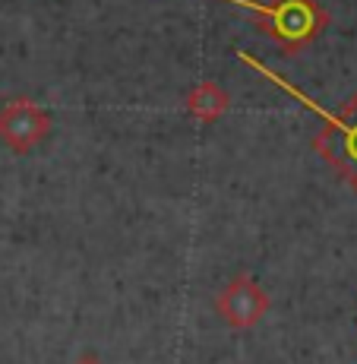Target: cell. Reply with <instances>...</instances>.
Returning <instances> with one entry per match:
<instances>
[{
  "instance_id": "cell-1",
  "label": "cell",
  "mask_w": 357,
  "mask_h": 364,
  "mask_svg": "<svg viewBox=\"0 0 357 364\" xmlns=\"http://www.w3.org/2000/svg\"><path fill=\"white\" fill-rule=\"evenodd\" d=\"M237 60L241 64H247V67H253L256 73L263 76V80H269V82H275L278 89H285L288 95H294L304 108H310L313 114L323 121V127H319V133L313 136V149L319 152V159L332 168L335 174H339L341 181H348L351 184V191L357 193V92L348 99V105L341 111H326V108H319L317 102L310 99L307 92H300L294 82L288 80H282V76L275 73L272 67H265L260 58H253L250 51H237Z\"/></svg>"
},
{
  "instance_id": "cell-3",
  "label": "cell",
  "mask_w": 357,
  "mask_h": 364,
  "mask_svg": "<svg viewBox=\"0 0 357 364\" xmlns=\"http://www.w3.org/2000/svg\"><path fill=\"white\" fill-rule=\"evenodd\" d=\"M48 133H51V114L38 102L16 95L0 108V139L16 156L38 149L48 139Z\"/></svg>"
},
{
  "instance_id": "cell-6",
  "label": "cell",
  "mask_w": 357,
  "mask_h": 364,
  "mask_svg": "<svg viewBox=\"0 0 357 364\" xmlns=\"http://www.w3.org/2000/svg\"><path fill=\"white\" fill-rule=\"evenodd\" d=\"M73 364H101V361H98L92 352H86V355H79V358H76Z\"/></svg>"
},
{
  "instance_id": "cell-2",
  "label": "cell",
  "mask_w": 357,
  "mask_h": 364,
  "mask_svg": "<svg viewBox=\"0 0 357 364\" xmlns=\"http://www.w3.org/2000/svg\"><path fill=\"white\" fill-rule=\"evenodd\" d=\"M221 4L241 6L253 13L256 29L269 35L278 45L285 58L307 51L329 26V13L319 0H272V4H256V0H221Z\"/></svg>"
},
{
  "instance_id": "cell-5",
  "label": "cell",
  "mask_w": 357,
  "mask_h": 364,
  "mask_svg": "<svg viewBox=\"0 0 357 364\" xmlns=\"http://www.w3.org/2000/svg\"><path fill=\"white\" fill-rule=\"evenodd\" d=\"M184 108H187V114L196 117L199 124H215V121H221V117L228 114L231 95L219 86V82L202 80V82H196L190 92H187Z\"/></svg>"
},
{
  "instance_id": "cell-4",
  "label": "cell",
  "mask_w": 357,
  "mask_h": 364,
  "mask_svg": "<svg viewBox=\"0 0 357 364\" xmlns=\"http://www.w3.org/2000/svg\"><path fill=\"white\" fill-rule=\"evenodd\" d=\"M269 307H272V301L265 295V289L253 276H247V272L234 276L219 291V298H215V311H219V317L225 320L231 330H250V326H256L269 314Z\"/></svg>"
}]
</instances>
